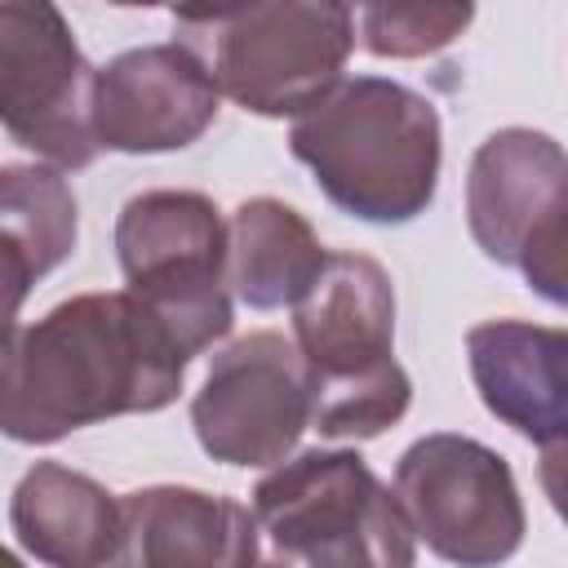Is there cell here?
Here are the masks:
<instances>
[{
    "instance_id": "cell-11",
    "label": "cell",
    "mask_w": 568,
    "mask_h": 568,
    "mask_svg": "<svg viewBox=\"0 0 568 568\" xmlns=\"http://www.w3.org/2000/svg\"><path fill=\"white\" fill-rule=\"evenodd\" d=\"M564 204L568 155L555 138L532 129H501L475 151L466 182V217L475 244L493 262L519 266L537 226Z\"/></svg>"
},
{
    "instance_id": "cell-9",
    "label": "cell",
    "mask_w": 568,
    "mask_h": 568,
    "mask_svg": "<svg viewBox=\"0 0 568 568\" xmlns=\"http://www.w3.org/2000/svg\"><path fill=\"white\" fill-rule=\"evenodd\" d=\"M195 435L204 453L226 466H271L311 426V368L284 333H248L226 346L195 404Z\"/></svg>"
},
{
    "instance_id": "cell-2",
    "label": "cell",
    "mask_w": 568,
    "mask_h": 568,
    "mask_svg": "<svg viewBox=\"0 0 568 568\" xmlns=\"http://www.w3.org/2000/svg\"><path fill=\"white\" fill-rule=\"evenodd\" d=\"M288 146L351 217L408 222L435 195L439 115L395 80H342L293 120Z\"/></svg>"
},
{
    "instance_id": "cell-18",
    "label": "cell",
    "mask_w": 568,
    "mask_h": 568,
    "mask_svg": "<svg viewBox=\"0 0 568 568\" xmlns=\"http://www.w3.org/2000/svg\"><path fill=\"white\" fill-rule=\"evenodd\" d=\"M519 271L541 297L568 306V204L537 226V235L519 257Z\"/></svg>"
},
{
    "instance_id": "cell-19",
    "label": "cell",
    "mask_w": 568,
    "mask_h": 568,
    "mask_svg": "<svg viewBox=\"0 0 568 568\" xmlns=\"http://www.w3.org/2000/svg\"><path fill=\"white\" fill-rule=\"evenodd\" d=\"M546 453H541V488H546V497H550V506L559 510V519L568 524V430L564 435H555V439H546L541 444Z\"/></svg>"
},
{
    "instance_id": "cell-5",
    "label": "cell",
    "mask_w": 568,
    "mask_h": 568,
    "mask_svg": "<svg viewBox=\"0 0 568 568\" xmlns=\"http://www.w3.org/2000/svg\"><path fill=\"white\" fill-rule=\"evenodd\" d=\"M253 515L284 564H413V524L355 453H302L253 488Z\"/></svg>"
},
{
    "instance_id": "cell-16",
    "label": "cell",
    "mask_w": 568,
    "mask_h": 568,
    "mask_svg": "<svg viewBox=\"0 0 568 568\" xmlns=\"http://www.w3.org/2000/svg\"><path fill=\"white\" fill-rule=\"evenodd\" d=\"M0 222H4V284H9V324H13L27 284H36L71 253L75 200L67 182L49 169H9Z\"/></svg>"
},
{
    "instance_id": "cell-7",
    "label": "cell",
    "mask_w": 568,
    "mask_h": 568,
    "mask_svg": "<svg viewBox=\"0 0 568 568\" xmlns=\"http://www.w3.org/2000/svg\"><path fill=\"white\" fill-rule=\"evenodd\" d=\"M0 106L13 142L84 169L98 151V71L80 58L53 0H4Z\"/></svg>"
},
{
    "instance_id": "cell-6",
    "label": "cell",
    "mask_w": 568,
    "mask_h": 568,
    "mask_svg": "<svg viewBox=\"0 0 568 568\" xmlns=\"http://www.w3.org/2000/svg\"><path fill=\"white\" fill-rule=\"evenodd\" d=\"M115 248L129 288L191 355L231 333L226 222L195 191H146L124 204Z\"/></svg>"
},
{
    "instance_id": "cell-8",
    "label": "cell",
    "mask_w": 568,
    "mask_h": 568,
    "mask_svg": "<svg viewBox=\"0 0 568 568\" xmlns=\"http://www.w3.org/2000/svg\"><path fill=\"white\" fill-rule=\"evenodd\" d=\"M395 497L413 532L453 564H497L524 537L510 466L462 435H426L395 466Z\"/></svg>"
},
{
    "instance_id": "cell-4",
    "label": "cell",
    "mask_w": 568,
    "mask_h": 568,
    "mask_svg": "<svg viewBox=\"0 0 568 568\" xmlns=\"http://www.w3.org/2000/svg\"><path fill=\"white\" fill-rule=\"evenodd\" d=\"M217 89L257 115H302L342 84L355 44L346 0H231L178 27Z\"/></svg>"
},
{
    "instance_id": "cell-20",
    "label": "cell",
    "mask_w": 568,
    "mask_h": 568,
    "mask_svg": "<svg viewBox=\"0 0 568 568\" xmlns=\"http://www.w3.org/2000/svg\"><path fill=\"white\" fill-rule=\"evenodd\" d=\"M111 4H124V9H151V4H169L173 22H178V27H186V22H200V18L217 13V9H222V4H231V0H111Z\"/></svg>"
},
{
    "instance_id": "cell-1",
    "label": "cell",
    "mask_w": 568,
    "mask_h": 568,
    "mask_svg": "<svg viewBox=\"0 0 568 568\" xmlns=\"http://www.w3.org/2000/svg\"><path fill=\"white\" fill-rule=\"evenodd\" d=\"M186 355L160 315L129 293H84L31 328H9L4 435L49 444L120 413L178 399Z\"/></svg>"
},
{
    "instance_id": "cell-17",
    "label": "cell",
    "mask_w": 568,
    "mask_h": 568,
    "mask_svg": "<svg viewBox=\"0 0 568 568\" xmlns=\"http://www.w3.org/2000/svg\"><path fill=\"white\" fill-rule=\"evenodd\" d=\"M355 40L377 58H426L453 44L470 18L475 0H355Z\"/></svg>"
},
{
    "instance_id": "cell-3",
    "label": "cell",
    "mask_w": 568,
    "mask_h": 568,
    "mask_svg": "<svg viewBox=\"0 0 568 568\" xmlns=\"http://www.w3.org/2000/svg\"><path fill=\"white\" fill-rule=\"evenodd\" d=\"M293 337L311 368V426L324 439H373L408 408V373L395 364V293L359 253H328L293 302Z\"/></svg>"
},
{
    "instance_id": "cell-12",
    "label": "cell",
    "mask_w": 568,
    "mask_h": 568,
    "mask_svg": "<svg viewBox=\"0 0 568 568\" xmlns=\"http://www.w3.org/2000/svg\"><path fill=\"white\" fill-rule=\"evenodd\" d=\"M470 377L493 417L532 444L568 430V328L488 320L466 333Z\"/></svg>"
},
{
    "instance_id": "cell-13",
    "label": "cell",
    "mask_w": 568,
    "mask_h": 568,
    "mask_svg": "<svg viewBox=\"0 0 568 568\" xmlns=\"http://www.w3.org/2000/svg\"><path fill=\"white\" fill-rule=\"evenodd\" d=\"M257 515L195 488H142L124 497V559L138 564H253Z\"/></svg>"
},
{
    "instance_id": "cell-15",
    "label": "cell",
    "mask_w": 568,
    "mask_h": 568,
    "mask_svg": "<svg viewBox=\"0 0 568 568\" xmlns=\"http://www.w3.org/2000/svg\"><path fill=\"white\" fill-rule=\"evenodd\" d=\"M306 217L280 200H248L226 222V284L257 311L293 306L324 266Z\"/></svg>"
},
{
    "instance_id": "cell-14",
    "label": "cell",
    "mask_w": 568,
    "mask_h": 568,
    "mask_svg": "<svg viewBox=\"0 0 568 568\" xmlns=\"http://www.w3.org/2000/svg\"><path fill=\"white\" fill-rule=\"evenodd\" d=\"M13 528L44 564L124 559V501L58 462H40L13 493Z\"/></svg>"
},
{
    "instance_id": "cell-10",
    "label": "cell",
    "mask_w": 568,
    "mask_h": 568,
    "mask_svg": "<svg viewBox=\"0 0 568 568\" xmlns=\"http://www.w3.org/2000/svg\"><path fill=\"white\" fill-rule=\"evenodd\" d=\"M217 80L186 44H146L98 71V138L111 151L191 146L217 115Z\"/></svg>"
}]
</instances>
